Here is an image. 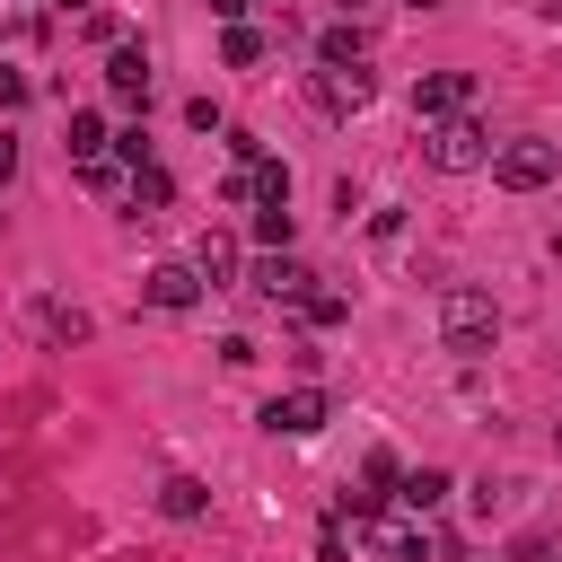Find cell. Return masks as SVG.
Wrapping results in <instances>:
<instances>
[{
  "instance_id": "1",
  "label": "cell",
  "mask_w": 562,
  "mask_h": 562,
  "mask_svg": "<svg viewBox=\"0 0 562 562\" xmlns=\"http://www.w3.org/2000/svg\"><path fill=\"white\" fill-rule=\"evenodd\" d=\"M439 342H448L457 360H483V351L501 342V307H492V290L448 281V290H439Z\"/></svg>"
},
{
  "instance_id": "2",
  "label": "cell",
  "mask_w": 562,
  "mask_h": 562,
  "mask_svg": "<svg viewBox=\"0 0 562 562\" xmlns=\"http://www.w3.org/2000/svg\"><path fill=\"white\" fill-rule=\"evenodd\" d=\"M422 158L439 176H474V167H492V132L474 114H439V123H422Z\"/></svg>"
},
{
  "instance_id": "3",
  "label": "cell",
  "mask_w": 562,
  "mask_h": 562,
  "mask_svg": "<svg viewBox=\"0 0 562 562\" xmlns=\"http://www.w3.org/2000/svg\"><path fill=\"white\" fill-rule=\"evenodd\" d=\"M553 176H562V149L553 140H501L492 149V184L501 193H544Z\"/></svg>"
},
{
  "instance_id": "4",
  "label": "cell",
  "mask_w": 562,
  "mask_h": 562,
  "mask_svg": "<svg viewBox=\"0 0 562 562\" xmlns=\"http://www.w3.org/2000/svg\"><path fill=\"white\" fill-rule=\"evenodd\" d=\"M325 422H334V395H325V386H290V395L263 404V430H272V439H316Z\"/></svg>"
},
{
  "instance_id": "5",
  "label": "cell",
  "mask_w": 562,
  "mask_h": 562,
  "mask_svg": "<svg viewBox=\"0 0 562 562\" xmlns=\"http://www.w3.org/2000/svg\"><path fill=\"white\" fill-rule=\"evenodd\" d=\"M413 114H422V123L474 114V70H430V79H413Z\"/></svg>"
},
{
  "instance_id": "6",
  "label": "cell",
  "mask_w": 562,
  "mask_h": 562,
  "mask_svg": "<svg viewBox=\"0 0 562 562\" xmlns=\"http://www.w3.org/2000/svg\"><path fill=\"white\" fill-rule=\"evenodd\" d=\"M140 299H149L158 316H184V307L202 299V281H193V263H149V272H140Z\"/></svg>"
},
{
  "instance_id": "7",
  "label": "cell",
  "mask_w": 562,
  "mask_h": 562,
  "mask_svg": "<svg viewBox=\"0 0 562 562\" xmlns=\"http://www.w3.org/2000/svg\"><path fill=\"white\" fill-rule=\"evenodd\" d=\"M360 527H369V553H378V562H422V553H430L422 518H386V509H378V518H360Z\"/></svg>"
},
{
  "instance_id": "8",
  "label": "cell",
  "mask_w": 562,
  "mask_h": 562,
  "mask_svg": "<svg viewBox=\"0 0 562 562\" xmlns=\"http://www.w3.org/2000/svg\"><path fill=\"white\" fill-rule=\"evenodd\" d=\"M105 97L114 105H149V53L140 44H114L105 53Z\"/></svg>"
},
{
  "instance_id": "9",
  "label": "cell",
  "mask_w": 562,
  "mask_h": 562,
  "mask_svg": "<svg viewBox=\"0 0 562 562\" xmlns=\"http://www.w3.org/2000/svg\"><path fill=\"white\" fill-rule=\"evenodd\" d=\"M369 97H378L369 61H351V70H316V105H325V114H360Z\"/></svg>"
},
{
  "instance_id": "10",
  "label": "cell",
  "mask_w": 562,
  "mask_h": 562,
  "mask_svg": "<svg viewBox=\"0 0 562 562\" xmlns=\"http://www.w3.org/2000/svg\"><path fill=\"white\" fill-rule=\"evenodd\" d=\"M255 290H263L272 307H299V299L316 290V272H307L299 255H263V263H255Z\"/></svg>"
},
{
  "instance_id": "11",
  "label": "cell",
  "mask_w": 562,
  "mask_h": 562,
  "mask_svg": "<svg viewBox=\"0 0 562 562\" xmlns=\"http://www.w3.org/2000/svg\"><path fill=\"white\" fill-rule=\"evenodd\" d=\"M237 263H246V255H237V237H228V228H202V237H193V281L228 290V281H237Z\"/></svg>"
},
{
  "instance_id": "12",
  "label": "cell",
  "mask_w": 562,
  "mask_h": 562,
  "mask_svg": "<svg viewBox=\"0 0 562 562\" xmlns=\"http://www.w3.org/2000/svg\"><path fill=\"white\" fill-rule=\"evenodd\" d=\"M123 202H132V220H158V211L176 202V176H167L158 158H140V167H132V184H123Z\"/></svg>"
},
{
  "instance_id": "13",
  "label": "cell",
  "mask_w": 562,
  "mask_h": 562,
  "mask_svg": "<svg viewBox=\"0 0 562 562\" xmlns=\"http://www.w3.org/2000/svg\"><path fill=\"white\" fill-rule=\"evenodd\" d=\"M26 316H35V334L44 342H88L97 325H88V307H70V299H26Z\"/></svg>"
},
{
  "instance_id": "14",
  "label": "cell",
  "mask_w": 562,
  "mask_h": 562,
  "mask_svg": "<svg viewBox=\"0 0 562 562\" xmlns=\"http://www.w3.org/2000/svg\"><path fill=\"white\" fill-rule=\"evenodd\" d=\"M395 501H404V518H430V509L448 501V465H404V483H395Z\"/></svg>"
},
{
  "instance_id": "15",
  "label": "cell",
  "mask_w": 562,
  "mask_h": 562,
  "mask_svg": "<svg viewBox=\"0 0 562 562\" xmlns=\"http://www.w3.org/2000/svg\"><path fill=\"white\" fill-rule=\"evenodd\" d=\"M360 53H369V35H360V26H351V18H334V26H325V35H316V61H325V70H351V61H360Z\"/></svg>"
},
{
  "instance_id": "16",
  "label": "cell",
  "mask_w": 562,
  "mask_h": 562,
  "mask_svg": "<svg viewBox=\"0 0 562 562\" xmlns=\"http://www.w3.org/2000/svg\"><path fill=\"white\" fill-rule=\"evenodd\" d=\"M158 509H167V518H202V509H211V483H202V474H167V483H158Z\"/></svg>"
},
{
  "instance_id": "17",
  "label": "cell",
  "mask_w": 562,
  "mask_h": 562,
  "mask_svg": "<svg viewBox=\"0 0 562 562\" xmlns=\"http://www.w3.org/2000/svg\"><path fill=\"white\" fill-rule=\"evenodd\" d=\"M395 483H404V457H395V448H369V465H360V492H378V501H386Z\"/></svg>"
},
{
  "instance_id": "18",
  "label": "cell",
  "mask_w": 562,
  "mask_h": 562,
  "mask_svg": "<svg viewBox=\"0 0 562 562\" xmlns=\"http://www.w3.org/2000/svg\"><path fill=\"white\" fill-rule=\"evenodd\" d=\"M105 140H114V132H105L97 114H70V140H61V149H70V158H105Z\"/></svg>"
},
{
  "instance_id": "19",
  "label": "cell",
  "mask_w": 562,
  "mask_h": 562,
  "mask_svg": "<svg viewBox=\"0 0 562 562\" xmlns=\"http://www.w3.org/2000/svg\"><path fill=\"white\" fill-rule=\"evenodd\" d=\"M255 237H263L272 255H290V202H255Z\"/></svg>"
},
{
  "instance_id": "20",
  "label": "cell",
  "mask_w": 562,
  "mask_h": 562,
  "mask_svg": "<svg viewBox=\"0 0 562 562\" xmlns=\"http://www.w3.org/2000/svg\"><path fill=\"white\" fill-rule=\"evenodd\" d=\"M342 316H351L342 290H307V299H299V325H342Z\"/></svg>"
},
{
  "instance_id": "21",
  "label": "cell",
  "mask_w": 562,
  "mask_h": 562,
  "mask_svg": "<svg viewBox=\"0 0 562 562\" xmlns=\"http://www.w3.org/2000/svg\"><path fill=\"white\" fill-rule=\"evenodd\" d=\"M220 53H228V70H255V61H263V35H255V26H228Z\"/></svg>"
},
{
  "instance_id": "22",
  "label": "cell",
  "mask_w": 562,
  "mask_h": 562,
  "mask_svg": "<svg viewBox=\"0 0 562 562\" xmlns=\"http://www.w3.org/2000/svg\"><path fill=\"white\" fill-rule=\"evenodd\" d=\"M79 176H88V193H123V184H132L123 158H79Z\"/></svg>"
},
{
  "instance_id": "23",
  "label": "cell",
  "mask_w": 562,
  "mask_h": 562,
  "mask_svg": "<svg viewBox=\"0 0 562 562\" xmlns=\"http://www.w3.org/2000/svg\"><path fill=\"white\" fill-rule=\"evenodd\" d=\"M255 202H290V167L281 158H255Z\"/></svg>"
},
{
  "instance_id": "24",
  "label": "cell",
  "mask_w": 562,
  "mask_h": 562,
  "mask_svg": "<svg viewBox=\"0 0 562 562\" xmlns=\"http://www.w3.org/2000/svg\"><path fill=\"white\" fill-rule=\"evenodd\" d=\"M79 35H88V44H105V53H114V44H123V18H114V9H88V18H79Z\"/></svg>"
},
{
  "instance_id": "25",
  "label": "cell",
  "mask_w": 562,
  "mask_h": 562,
  "mask_svg": "<svg viewBox=\"0 0 562 562\" xmlns=\"http://www.w3.org/2000/svg\"><path fill=\"white\" fill-rule=\"evenodd\" d=\"M316 562H351V536H342V518H325V527H316Z\"/></svg>"
},
{
  "instance_id": "26",
  "label": "cell",
  "mask_w": 562,
  "mask_h": 562,
  "mask_svg": "<svg viewBox=\"0 0 562 562\" xmlns=\"http://www.w3.org/2000/svg\"><path fill=\"white\" fill-rule=\"evenodd\" d=\"M26 97H35V79H26V70H9V61H0V114H18V105H26Z\"/></svg>"
},
{
  "instance_id": "27",
  "label": "cell",
  "mask_w": 562,
  "mask_h": 562,
  "mask_svg": "<svg viewBox=\"0 0 562 562\" xmlns=\"http://www.w3.org/2000/svg\"><path fill=\"white\" fill-rule=\"evenodd\" d=\"M220 132H228V158H237V167H255V158H263V140H255L246 123H220Z\"/></svg>"
},
{
  "instance_id": "28",
  "label": "cell",
  "mask_w": 562,
  "mask_h": 562,
  "mask_svg": "<svg viewBox=\"0 0 562 562\" xmlns=\"http://www.w3.org/2000/svg\"><path fill=\"white\" fill-rule=\"evenodd\" d=\"M246 9H255V0H211V18H220V26H246Z\"/></svg>"
},
{
  "instance_id": "29",
  "label": "cell",
  "mask_w": 562,
  "mask_h": 562,
  "mask_svg": "<svg viewBox=\"0 0 562 562\" xmlns=\"http://www.w3.org/2000/svg\"><path fill=\"white\" fill-rule=\"evenodd\" d=\"M9 176H18V140L0 132V184H9Z\"/></svg>"
},
{
  "instance_id": "30",
  "label": "cell",
  "mask_w": 562,
  "mask_h": 562,
  "mask_svg": "<svg viewBox=\"0 0 562 562\" xmlns=\"http://www.w3.org/2000/svg\"><path fill=\"white\" fill-rule=\"evenodd\" d=\"M334 9H342V18H351V26H360V18H369V9H378V0H334Z\"/></svg>"
},
{
  "instance_id": "31",
  "label": "cell",
  "mask_w": 562,
  "mask_h": 562,
  "mask_svg": "<svg viewBox=\"0 0 562 562\" xmlns=\"http://www.w3.org/2000/svg\"><path fill=\"white\" fill-rule=\"evenodd\" d=\"M61 9H70V18H88V0H61Z\"/></svg>"
},
{
  "instance_id": "32",
  "label": "cell",
  "mask_w": 562,
  "mask_h": 562,
  "mask_svg": "<svg viewBox=\"0 0 562 562\" xmlns=\"http://www.w3.org/2000/svg\"><path fill=\"white\" fill-rule=\"evenodd\" d=\"M413 9H439V0H413Z\"/></svg>"
},
{
  "instance_id": "33",
  "label": "cell",
  "mask_w": 562,
  "mask_h": 562,
  "mask_svg": "<svg viewBox=\"0 0 562 562\" xmlns=\"http://www.w3.org/2000/svg\"><path fill=\"white\" fill-rule=\"evenodd\" d=\"M272 9H290V0H272Z\"/></svg>"
}]
</instances>
